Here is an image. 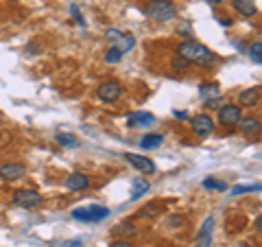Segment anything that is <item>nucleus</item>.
Segmentation results:
<instances>
[{"label": "nucleus", "mask_w": 262, "mask_h": 247, "mask_svg": "<svg viewBox=\"0 0 262 247\" xmlns=\"http://www.w3.org/2000/svg\"><path fill=\"white\" fill-rule=\"evenodd\" d=\"M177 55L182 57V59H186V61L201 64V66H214V64H219V57L212 53L208 46H203L199 42H192V39L179 44L177 46Z\"/></svg>", "instance_id": "1"}, {"label": "nucleus", "mask_w": 262, "mask_h": 247, "mask_svg": "<svg viewBox=\"0 0 262 247\" xmlns=\"http://www.w3.org/2000/svg\"><path fill=\"white\" fill-rule=\"evenodd\" d=\"M144 13L155 22H168L177 18V7L173 0H151V3H146Z\"/></svg>", "instance_id": "2"}, {"label": "nucleus", "mask_w": 262, "mask_h": 247, "mask_svg": "<svg viewBox=\"0 0 262 247\" xmlns=\"http://www.w3.org/2000/svg\"><path fill=\"white\" fill-rule=\"evenodd\" d=\"M72 217L77 221H85V223H94V221H103L110 217V210L103 205H90V208H77L72 210Z\"/></svg>", "instance_id": "3"}, {"label": "nucleus", "mask_w": 262, "mask_h": 247, "mask_svg": "<svg viewBox=\"0 0 262 247\" xmlns=\"http://www.w3.org/2000/svg\"><path fill=\"white\" fill-rule=\"evenodd\" d=\"M241 118H243V108H241V105L225 103L223 108L219 110V122H221L223 127H234V125H238Z\"/></svg>", "instance_id": "4"}, {"label": "nucleus", "mask_w": 262, "mask_h": 247, "mask_svg": "<svg viewBox=\"0 0 262 247\" xmlns=\"http://www.w3.org/2000/svg\"><path fill=\"white\" fill-rule=\"evenodd\" d=\"M190 129L196 138H208L212 131H214V120H212L208 114H199V116L190 118Z\"/></svg>", "instance_id": "5"}, {"label": "nucleus", "mask_w": 262, "mask_h": 247, "mask_svg": "<svg viewBox=\"0 0 262 247\" xmlns=\"http://www.w3.org/2000/svg\"><path fill=\"white\" fill-rule=\"evenodd\" d=\"M96 96L105 103H116L122 96V88H120L118 81H105V84H101L96 88Z\"/></svg>", "instance_id": "6"}, {"label": "nucleus", "mask_w": 262, "mask_h": 247, "mask_svg": "<svg viewBox=\"0 0 262 247\" xmlns=\"http://www.w3.org/2000/svg\"><path fill=\"white\" fill-rule=\"evenodd\" d=\"M13 203L20 205V208H35V205L42 203V195L35 191H29V188H22V191H15L13 195Z\"/></svg>", "instance_id": "7"}, {"label": "nucleus", "mask_w": 262, "mask_h": 247, "mask_svg": "<svg viewBox=\"0 0 262 247\" xmlns=\"http://www.w3.org/2000/svg\"><path fill=\"white\" fill-rule=\"evenodd\" d=\"M24 175H27V167L24 164L7 162L0 167V179H5V182H15V179H20Z\"/></svg>", "instance_id": "8"}, {"label": "nucleus", "mask_w": 262, "mask_h": 247, "mask_svg": "<svg viewBox=\"0 0 262 247\" xmlns=\"http://www.w3.org/2000/svg\"><path fill=\"white\" fill-rule=\"evenodd\" d=\"M127 125L134 127V129H138V127H151V125H155V116H153V114H149V112H134V114H129Z\"/></svg>", "instance_id": "9"}, {"label": "nucleus", "mask_w": 262, "mask_h": 247, "mask_svg": "<svg viewBox=\"0 0 262 247\" xmlns=\"http://www.w3.org/2000/svg\"><path fill=\"white\" fill-rule=\"evenodd\" d=\"M66 188L72 193H81V191H85V188H90V179L83 173H70L68 179H66Z\"/></svg>", "instance_id": "10"}, {"label": "nucleus", "mask_w": 262, "mask_h": 247, "mask_svg": "<svg viewBox=\"0 0 262 247\" xmlns=\"http://www.w3.org/2000/svg\"><path fill=\"white\" fill-rule=\"evenodd\" d=\"M125 160L131 164V167H136L138 171H142V173H153V171H155V164H153V160L144 158V155H138V153H127V155H125Z\"/></svg>", "instance_id": "11"}, {"label": "nucleus", "mask_w": 262, "mask_h": 247, "mask_svg": "<svg viewBox=\"0 0 262 247\" xmlns=\"http://www.w3.org/2000/svg\"><path fill=\"white\" fill-rule=\"evenodd\" d=\"M260 101V88H247L238 94V105L241 108H253Z\"/></svg>", "instance_id": "12"}, {"label": "nucleus", "mask_w": 262, "mask_h": 247, "mask_svg": "<svg viewBox=\"0 0 262 247\" xmlns=\"http://www.w3.org/2000/svg\"><path fill=\"white\" fill-rule=\"evenodd\" d=\"M232 7L236 9V13L245 15V18H253V15L258 13V7H256L253 0H234Z\"/></svg>", "instance_id": "13"}, {"label": "nucleus", "mask_w": 262, "mask_h": 247, "mask_svg": "<svg viewBox=\"0 0 262 247\" xmlns=\"http://www.w3.org/2000/svg\"><path fill=\"white\" fill-rule=\"evenodd\" d=\"M238 127H241V131H243V134L245 136H258L260 134V120L258 118H241L238 120Z\"/></svg>", "instance_id": "14"}, {"label": "nucleus", "mask_w": 262, "mask_h": 247, "mask_svg": "<svg viewBox=\"0 0 262 247\" xmlns=\"http://www.w3.org/2000/svg\"><path fill=\"white\" fill-rule=\"evenodd\" d=\"M164 142V136L162 134H146L142 140H140V147L144 151H153V149H160Z\"/></svg>", "instance_id": "15"}, {"label": "nucleus", "mask_w": 262, "mask_h": 247, "mask_svg": "<svg viewBox=\"0 0 262 247\" xmlns=\"http://www.w3.org/2000/svg\"><path fill=\"white\" fill-rule=\"evenodd\" d=\"M57 145H61L63 149H77L79 138L75 134H70V131H59V134H57Z\"/></svg>", "instance_id": "16"}, {"label": "nucleus", "mask_w": 262, "mask_h": 247, "mask_svg": "<svg viewBox=\"0 0 262 247\" xmlns=\"http://www.w3.org/2000/svg\"><path fill=\"white\" fill-rule=\"evenodd\" d=\"M151 191V184L149 182H144V179H140V177H136L134 179V188H131V199H140L142 195H146Z\"/></svg>", "instance_id": "17"}, {"label": "nucleus", "mask_w": 262, "mask_h": 247, "mask_svg": "<svg viewBox=\"0 0 262 247\" xmlns=\"http://www.w3.org/2000/svg\"><path fill=\"white\" fill-rule=\"evenodd\" d=\"M199 94L203 101H210V98H219L221 96V86L219 84H206L199 88Z\"/></svg>", "instance_id": "18"}, {"label": "nucleus", "mask_w": 262, "mask_h": 247, "mask_svg": "<svg viewBox=\"0 0 262 247\" xmlns=\"http://www.w3.org/2000/svg\"><path fill=\"white\" fill-rule=\"evenodd\" d=\"M201 186H203V188H208V191H221V193L227 191L225 182H221V179H214V177H206Z\"/></svg>", "instance_id": "19"}, {"label": "nucleus", "mask_w": 262, "mask_h": 247, "mask_svg": "<svg viewBox=\"0 0 262 247\" xmlns=\"http://www.w3.org/2000/svg\"><path fill=\"white\" fill-rule=\"evenodd\" d=\"M260 53H262V42H253L251 48H249V57H251V61L256 66L262 64V55Z\"/></svg>", "instance_id": "20"}, {"label": "nucleus", "mask_w": 262, "mask_h": 247, "mask_svg": "<svg viewBox=\"0 0 262 247\" xmlns=\"http://www.w3.org/2000/svg\"><path fill=\"white\" fill-rule=\"evenodd\" d=\"M122 55H125V53H122L118 46H112L107 51V55H105V61H107V64H118L122 59Z\"/></svg>", "instance_id": "21"}, {"label": "nucleus", "mask_w": 262, "mask_h": 247, "mask_svg": "<svg viewBox=\"0 0 262 247\" xmlns=\"http://www.w3.org/2000/svg\"><path fill=\"white\" fill-rule=\"evenodd\" d=\"M118 39H120V44H118V48H120V51H122V53H127V51H129V48H134V46H136V37H134V35H120Z\"/></svg>", "instance_id": "22"}, {"label": "nucleus", "mask_w": 262, "mask_h": 247, "mask_svg": "<svg viewBox=\"0 0 262 247\" xmlns=\"http://www.w3.org/2000/svg\"><path fill=\"white\" fill-rule=\"evenodd\" d=\"M114 234H118V236H134L136 234V228L134 225H127V223H120L118 228H114Z\"/></svg>", "instance_id": "23"}, {"label": "nucleus", "mask_w": 262, "mask_h": 247, "mask_svg": "<svg viewBox=\"0 0 262 247\" xmlns=\"http://www.w3.org/2000/svg\"><path fill=\"white\" fill-rule=\"evenodd\" d=\"M253 191H260V184H247V186H234L232 195H245V193H253Z\"/></svg>", "instance_id": "24"}, {"label": "nucleus", "mask_w": 262, "mask_h": 247, "mask_svg": "<svg viewBox=\"0 0 262 247\" xmlns=\"http://www.w3.org/2000/svg\"><path fill=\"white\" fill-rule=\"evenodd\" d=\"M188 64H190V61L182 59V57H177V59L173 61V70L177 72V75H182V72H186V70H188Z\"/></svg>", "instance_id": "25"}, {"label": "nucleus", "mask_w": 262, "mask_h": 247, "mask_svg": "<svg viewBox=\"0 0 262 247\" xmlns=\"http://www.w3.org/2000/svg\"><path fill=\"white\" fill-rule=\"evenodd\" d=\"M212 230H214V219L208 217V219H206V223H203V228H201L199 236H212Z\"/></svg>", "instance_id": "26"}, {"label": "nucleus", "mask_w": 262, "mask_h": 247, "mask_svg": "<svg viewBox=\"0 0 262 247\" xmlns=\"http://www.w3.org/2000/svg\"><path fill=\"white\" fill-rule=\"evenodd\" d=\"M120 35H122V33H120L118 29H110V31H107V37L114 39V42H118V37H120Z\"/></svg>", "instance_id": "27"}, {"label": "nucleus", "mask_w": 262, "mask_h": 247, "mask_svg": "<svg viewBox=\"0 0 262 247\" xmlns=\"http://www.w3.org/2000/svg\"><path fill=\"white\" fill-rule=\"evenodd\" d=\"M70 11H72V15H75V20H77V22L81 24V27H83V24H85V22H83V18H81V13L77 11V7H75V5H72V7H70Z\"/></svg>", "instance_id": "28"}, {"label": "nucleus", "mask_w": 262, "mask_h": 247, "mask_svg": "<svg viewBox=\"0 0 262 247\" xmlns=\"http://www.w3.org/2000/svg\"><path fill=\"white\" fill-rule=\"evenodd\" d=\"M110 247H134V245H131V241H125V238H122V241H114Z\"/></svg>", "instance_id": "29"}, {"label": "nucleus", "mask_w": 262, "mask_h": 247, "mask_svg": "<svg viewBox=\"0 0 262 247\" xmlns=\"http://www.w3.org/2000/svg\"><path fill=\"white\" fill-rule=\"evenodd\" d=\"M66 247H83V243H81V241H72V243H68Z\"/></svg>", "instance_id": "30"}, {"label": "nucleus", "mask_w": 262, "mask_h": 247, "mask_svg": "<svg viewBox=\"0 0 262 247\" xmlns=\"http://www.w3.org/2000/svg\"><path fill=\"white\" fill-rule=\"evenodd\" d=\"M175 116H177V118H188V114H186V112H175Z\"/></svg>", "instance_id": "31"}, {"label": "nucleus", "mask_w": 262, "mask_h": 247, "mask_svg": "<svg viewBox=\"0 0 262 247\" xmlns=\"http://www.w3.org/2000/svg\"><path fill=\"white\" fill-rule=\"evenodd\" d=\"M208 3H210V5H221L223 0H208Z\"/></svg>", "instance_id": "32"}, {"label": "nucleus", "mask_w": 262, "mask_h": 247, "mask_svg": "<svg viewBox=\"0 0 262 247\" xmlns=\"http://www.w3.org/2000/svg\"><path fill=\"white\" fill-rule=\"evenodd\" d=\"M236 247H251V245H247V243H238V245H236Z\"/></svg>", "instance_id": "33"}, {"label": "nucleus", "mask_w": 262, "mask_h": 247, "mask_svg": "<svg viewBox=\"0 0 262 247\" xmlns=\"http://www.w3.org/2000/svg\"><path fill=\"white\" fill-rule=\"evenodd\" d=\"M0 140H3V131H0Z\"/></svg>", "instance_id": "34"}]
</instances>
